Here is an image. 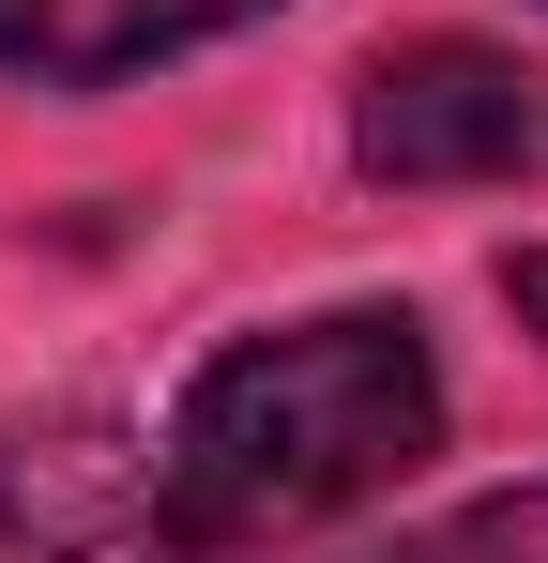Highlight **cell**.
I'll return each mask as SVG.
<instances>
[{"instance_id": "obj_1", "label": "cell", "mask_w": 548, "mask_h": 563, "mask_svg": "<svg viewBox=\"0 0 548 563\" xmlns=\"http://www.w3.org/2000/svg\"><path fill=\"white\" fill-rule=\"evenodd\" d=\"M427 457H442V351H427V320L412 305H320V320L229 335L183 380L168 442H153V549L168 563L289 549V533L381 503Z\"/></svg>"}, {"instance_id": "obj_2", "label": "cell", "mask_w": 548, "mask_h": 563, "mask_svg": "<svg viewBox=\"0 0 548 563\" xmlns=\"http://www.w3.org/2000/svg\"><path fill=\"white\" fill-rule=\"evenodd\" d=\"M351 168L396 198H457V184H548V77L518 46H381L351 77Z\"/></svg>"}, {"instance_id": "obj_3", "label": "cell", "mask_w": 548, "mask_h": 563, "mask_svg": "<svg viewBox=\"0 0 548 563\" xmlns=\"http://www.w3.org/2000/svg\"><path fill=\"white\" fill-rule=\"evenodd\" d=\"M122 533H153V442L122 411L0 427V563H107Z\"/></svg>"}, {"instance_id": "obj_4", "label": "cell", "mask_w": 548, "mask_h": 563, "mask_svg": "<svg viewBox=\"0 0 548 563\" xmlns=\"http://www.w3.org/2000/svg\"><path fill=\"white\" fill-rule=\"evenodd\" d=\"M260 15L274 0H0V77H31V92H122V77H153L183 46H229Z\"/></svg>"}, {"instance_id": "obj_5", "label": "cell", "mask_w": 548, "mask_h": 563, "mask_svg": "<svg viewBox=\"0 0 548 563\" xmlns=\"http://www.w3.org/2000/svg\"><path fill=\"white\" fill-rule=\"evenodd\" d=\"M365 563H548V472L534 487H487V503H457V518H427V533H396Z\"/></svg>"}, {"instance_id": "obj_6", "label": "cell", "mask_w": 548, "mask_h": 563, "mask_svg": "<svg viewBox=\"0 0 548 563\" xmlns=\"http://www.w3.org/2000/svg\"><path fill=\"white\" fill-rule=\"evenodd\" d=\"M503 305H518V320H548V260H503Z\"/></svg>"}]
</instances>
